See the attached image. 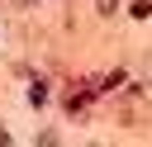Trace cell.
Listing matches in <instances>:
<instances>
[{"instance_id": "1", "label": "cell", "mask_w": 152, "mask_h": 147, "mask_svg": "<svg viewBox=\"0 0 152 147\" xmlns=\"http://www.w3.org/2000/svg\"><path fill=\"white\" fill-rule=\"evenodd\" d=\"M95 9H100V14H114V9H119V0H95Z\"/></svg>"}, {"instance_id": "2", "label": "cell", "mask_w": 152, "mask_h": 147, "mask_svg": "<svg viewBox=\"0 0 152 147\" xmlns=\"http://www.w3.org/2000/svg\"><path fill=\"white\" fill-rule=\"evenodd\" d=\"M0 142H10V138H5V128H0Z\"/></svg>"}]
</instances>
